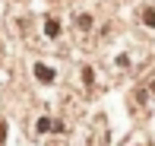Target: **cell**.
I'll return each mask as SVG.
<instances>
[{"label":"cell","instance_id":"1","mask_svg":"<svg viewBox=\"0 0 155 146\" xmlns=\"http://www.w3.org/2000/svg\"><path fill=\"white\" fill-rule=\"evenodd\" d=\"M35 73H38V80H45V83H51V80H54V73L48 70V67H38Z\"/></svg>","mask_w":155,"mask_h":146},{"label":"cell","instance_id":"2","mask_svg":"<svg viewBox=\"0 0 155 146\" xmlns=\"http://www.w3.org/2000/svg\"><path fill=\"white\" fill-rule=\"evenodd\" d=\"M0 143H3V121H0Z\"/></svg>","mask_w":155,"mask_h":146}]
</instances>
